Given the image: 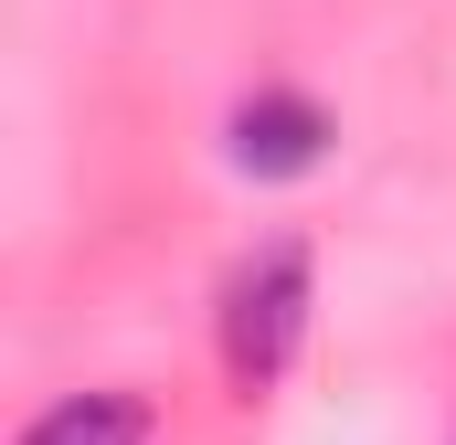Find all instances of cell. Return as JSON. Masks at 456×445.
Returning a JSON list of instances; mask_svg holds the SVG:
<instances>
[{
    "mask_svg": "<svg viewBox=\"0 0 456 445\" xmlns=\"http://www.w3.org/2000/svg\"><path fill=\"white\" fill-rule=\"evenodd\" d=\"M297 339H308V244L276 233V244H255L224 276V371H233V392L244 403L276 392L287 360H297Z\"/></svg>",
    "mask_w": 456,
    "mask_h": 445,
    "instance_id": "6da1fadb",
    "label": "cell"
},
{
    "mask_svg": "<svg viewBox=\"0 0 456 445\" xmlns=\"http://www.w3.org/2000/svg\"><path fill=\"white\" fill-rule=\"evenodd\" d=\"M330 138H340V127L308 107V96H287V85L244 96L233 127H224V149H233V170H244V181H308V170L330 159Z\"/></svg>",
    "mask_w": 456,
    "mask_h": 445,
    "instance_id": "7a4b0ae2",
    "label": "cell"
},
{
    "mask_svg": "<svg viewBox=\"0 0 456 445\" xmlns=\"http://www.w3.org/2000/svg\"><path fill=\"white\" fill-rule=\"evenodd\" d=\"M149 403L138 392H64V403H43L32 425H21V445H149Z\"/></svg>",
    "mask_w": 456,
    "mask_h": 445,
    "instance_id": "3957f363",
    "label": "cell"
}]
</instances>
